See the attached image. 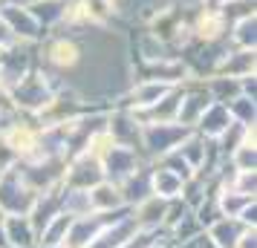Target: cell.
I'll return each mask as SVG.
<instances>
[{
	"label": "cell",
	"mask_w": 257,
	"mask_h": 248,
	"mask_svg": "<svg viewBox=\"0 0 257 248\" xmlns=\"http://www.w3.org/2000/svg\"><path fill=\"white\" fill-rule=\"evenodd\" d=\"M6 239H12L15 248H29L32 245V228H29V222L9 219L6 222Z\"/></svg>",
	"instance_id": "obj_1"
},
{
	"label": "cell",
	"mask_w": 257,
	"mask_h": 248,
	"mask_svg": "<svg viewBox=\"0 0 257 248\" xmlns=\"http://www.w3.org/2000/svg\"><path fill=\"white\" fill-rule=\"evenodd\" d=\"M95 208H110V205H118V190L110 188V185H101V188H95L93 199H90Z\"/></svg>",
	"instance_id": "obj_2"
},
{
	"label": "cell",
	"mask_w": 257,
	"mask_h": 248,
	"mask_svg": "<svg viewBox=\"0 0 257 248\" xmlns=\"http://www.w3.org/2000/svg\"><path fill=\"white\" fill-rule=\"evenodd\" d=\"M156 190H159L162 196H174V190H179V179L171 176L168 170H159V173H156Z\"/></svg>",
	"instance_id": "obj_3"
},
{
	"label": "cell",
	"mask_w": 257,
	"mask_h": 248,
	"mask_svg": "<svg viewBox=\"0 0 257 248\" xmlns=\"http://www.w3.org/2000/svg\"><path fill=\"white\" fill-rule=\"evenodd\" d=\"M237 32H240L237 38H240V44H243L245 49L254 47V15H251V18H243V24H240Z\"/></svg>",
	"instance_id": "obj_4"
},
{
	"label": "cell",
	"mask_w": 257,
	"mask_h": 248,
	"mask_svg": "<svg viewBox=\"0 0 257 248\" xmlns=\"http://www.w3.org/2000/svg\"><path fill=\"white\" fill-rule=\"evenodd\" d=\"M237 159H240V170H251V167H254V147L240 144V147H237Z\"/></svg>",
	"instance_id": "obj_5"
},
{
	"label": "cell",
	"mask_w": 257,
	"mask_h": 248,
	"mask_svg": "<svg viewBox=\"0 0 257 248\" xmlns=\"http://www.w3.org/2000/svg\"><path fill=\"white\" fill-rule=\"evenodd\" d=\"M240 239H243V248H254V231L251 234H243Z\"/></svg>",
	"instance_id": "obj_6"
}]
</instances>
